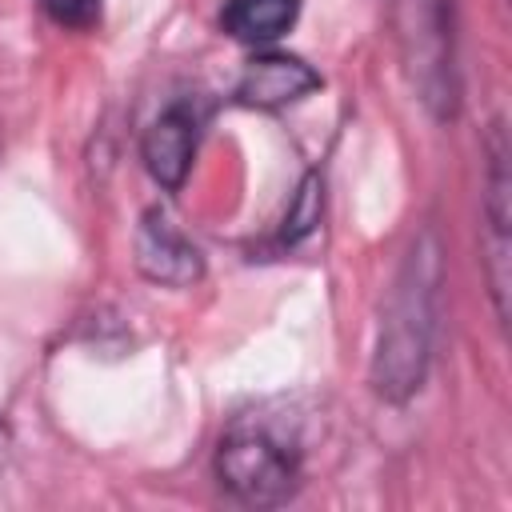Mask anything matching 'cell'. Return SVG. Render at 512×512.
<instances>
[{
  "mask_svg": "<svg viewBox=\"0 0 512 512\" xmlns=\"http://www.w3.org/2000/svg\"><path fill=\"white\" fill-rule=\"evenodd\" d=\"M216 484L244 508H280L304 484V440L288 412H236L212 456Z\"/></svg>",
  "mask_w": 512,
  "mask_h": 512,
  "instance_id": "obj_2",
  "label": "cell"
},
{
  "mask_svg": "<svg viewBox=\"0 0 512 512\" xmlns=\"http://www.w3.org/2000/svg\"><path fill=\"white\" fill-rule=\"evenodd\" d=\"M300 16V0H224L220 28L240 44H272Z\"/></svg>",
  "mask_w": 512,
  "mask_h": 512,
  "instance_id": "obj_8",
  "label": "cell"
},
{
  "mask_svg": "<svg viewBox=\"0 0 512 512\" xmlns=\"http://www.w3.org/2000/svg\"><path fill=\"white\" fill-rule=\"evenodd\" d=\"M320 72L300 60V56H288V52H260L244 64L240 80H236V100L244 108H264V112H276V108H288V104H300L304 96H312L320 88Z\"/></svg>",
  "mask_w": 512,
  "mask_h": 512,
  "instance_id": "obj_7",
  "label": "cell"
},
{
  "mask_svg": "<svg viewBox=\"0 0 512 512\" xmlns=\"http://www.w3.org/2000/svg\"><path fill=\"white\" fill-rule=\"evenodd\" d=\"M436 288H440V248L432 232H424L384 304L380 320V340L372 356V388L376 396L404 404L408 396L420 392L432 360V332H436Z\"/></svg>",
  "mask_w": 512,
  "mask_h": 512,
  "instance_id": "obj_1",
  "label": "cell"
},
{
  "mask_svg": "<svg viewBox=\"0 0 512 512\" xmlns=\"http://www.w3.org/2000/svg\"><path fill=\"white\" fill-rule=\"evenodd\" d=\"M316 220H320V176L308 172L304 184L296 188V204H292V212H288V220H284V240L304 236Z\"/></svg>",
  "mask_w": 512,
  "mask_h": 512,
  "instance_id": "obj_10",
  "label": "cell"
},
{
  "mask_svg": "<svg viewBox=\"0 0 512 512\" xmlns=\"http://www.w3.org/2000/svg\"><path fill=\"white\" fill-rule=\"evenodd\" d=\"M508 136L504 124L492 120L488 128V172H484V196H480V244H484V276H488V292H492V308L496 320H508V264H512V248H508Z\"/></svg>",
  "mask_w": 512,
  "mask_h": 512,
  "instance_id": "obj_4",
  "label": "cell"
},
{
  "mask_svg": "<svg viewBox=\"0 0 512 512\" xmlns=\"http://www.w3.org/2000/svg\"><path fill=\"white\" fill-rule=\"evenodd\" d=\"M136 268L144 280L164 288H188L204 276L200 248L180 232V224L164 208H148L136 228Z\"/></svg>",
  "mask_w": 512,
  "mask_h": 512,
  "instance_id": "obj_6",
  "label": "cell"
},
{
  "mask_svg": "<svg viewBox=\"0 0 512 512\" xmlns=\"http://www.w3.org/2000/svg\"><path fill=\"white\" fill-rule=\"evenodd\" d=\"M384 8L412 92L436 120H452L460 104L452 0H384Z\"/></svg>",
  "mask_w": 512,
  "mask_h": 512,
  "instance_id": "obj_3",
  "label": "cell"
},
{
  "mask_svg": "<svg viewBox=\"0 0 512 512\" xmlns=\"http://www.w3.org/2000/svg\"><path fill=\"white\" fill-rule=\"evenodd\" d=\"M44 16L56 24V28H68V32H88L100 24V8L104 0H40Z\"/></svg>",
  "mask_w": 512,
  "mask_h": 512,
  "instance_id": "obj_9",
  "label": "cell"
},
{
  "mask_svg": "<svg viewBox=\"0 0 512 512\" xmlns=\"http://www.w3.org/2000/svg\"><path fill=\"white\" fill-rule=\"evenodd\" d=\"M204 120H208V108L196 96H180L144 128L140 156H144L148 176L160 188L176 192L188 180L196 148H200V136H204Z\"/></svg>",
  "mask_w": 512,
  "mask_h": 512,
  "instance_id": "obj_5",
  "label": "cell"
}]
</instances>
